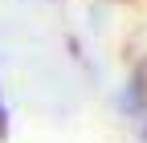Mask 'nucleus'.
<instances>
[{"instance_id":"1","label":"nucleus","mask_w":147,"mask_h":143,"mask_svg":"<svg viewBox=\"0 0 147 143\" xmlns=\"http://www.w3.org/2000/svg\"><path fill=\"white\" fill-rule=\"evenodd\" d=\"M147 86H143V74H135L131 78V86H127V90H123V98H119V106H123V111L127 115H143L147 111Z\"/></svg>"},{"instance_id":"2","label":"nucleus","mask_w":147,"mask_h":143,"mask_svg":"<svg viewBox=\"0 0 147 143\" xmlns=\"http://www.w3.org/2000/svg\"><path fill=\"white\" fill-rule=\"evenodd\" d=\"M0 139H8V106H4V98H0Z\"/></svg>"}]
</instances>
